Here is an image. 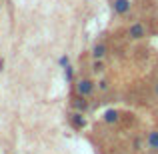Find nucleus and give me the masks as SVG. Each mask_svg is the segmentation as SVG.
<instances>
[{
	"instance_id": "1",
	"label": "nucleus",
	"mask_w": 158,
	"mask_h": 154,
	"mask_svg": "<svg viewBox=\"0 0 158 154\" xmlns=\"http://www.w3.org/2000/svg\"><path fill=\"white\" fill-rule=\"evenodd\" d=\"M94 90H96V82H94L90 76H82V78H78L76 84H74V92L80 94V96H84V98H90Z\"/></svg>"
},
{
	"instance_id": "2",
	"label": "nucleus",
	"mask_w": 158,
	"mask_h": 154,
	"mask_svg": "<svg viewBox=\"0 0 158 154\" xmlns=\"http://www.w3.org/2000/svg\"><path fill=\"white\" fill-rule=\"evenodd\" d=\"M126 36H128V40H142V38L148 36V30H146V26H144L142 22H134V24L128 26Z\"/></svg>"
},
{
	"instance_id": "3",
	"label": "nucleus",
	"mask_w": 158,
	"mask_h": 154,
	"mask_svg": "<svg viewBox=\"0 0 158 154\" xmlns=\"http://www.w3.org/2000/svg\"><path fill=\"white\" fill-rule=\"evenodd\" d=\"M68 122H70V126H72L74 130H82V128H86V124H88L84 112H78V110L68 112Z\"/></svg>"
},
{
	"instance_id": "4",
	"label": "nucleus",
	"mask_w": 158,
	"mask_h": 154,
	"mask_svg": "<svg viewBox=\"0 0 158 154\" xmlns=\"http://www.w3.org/2000/svg\"><path fill=\"white\" fill-rule=\"evenodd\" d=\"M70 106H72V110H78V112H88V108H90V104H88V98H84V96H80V94H76L74 92L72 94V98H70Z\"/></svg>"
},
{
	"instance_id": "5",
	"label": "nucleus",
	"mask_w": 158,
	"mask_h": 154,
	"mask_svg": "<svg viewBox=\"0 0 158 154\" xmlns=\"http://www.w3.org/2000/svg\"><path fill=\"white\" fill-rule=\"evenodd\" d=\"M130 0H112V12H114L116 16H124L128 14V10H130Z\"/></svg>"
},
{
	"instance_id": "6",
	"label": "nucleus",
	"mask_w": 158,
	"mask_h": 154,
	"mask_svg": "<svg viewBox=\"0 0 158 154\" xmlns=\"http://www.w3.org/2000/svg\"><path fill=\"white\" fill-rule=\"evenodd\" d=\"M90 54H92V60H104V56L108 54V46L104 42H94Z\"/></svg>"
},
{
	"instance_id": "7",
	"label": "nucleus",
	"mask_w": 158,
	"mask_h": 154,
	"mask_svg": "<svg viewBox=\"0 0 158 154\" xmlns=\"http://www.w3.org/2000/svg\"><path fill=\"white\" fill-rule=\"evenodd\" d=\"M146 148L152 152H158V128H154V130L148 132L146 136Z\"/></svg>"
},
{
	"instance_id": "8",
	"label": "nucleus",
	"mask_w": 158,
	"mask_h": 154,
	"mask_svg": "<svg viewBox=\"0 0 158 154\" xmlns=\"http://www.w3.org/2000/svg\"><path fill=\"white\" fill-rule=\"evenodd\" d=\"M102 118H104V122L106 124H116L120 120V112L118 110H114V108H110V110H106L104 112V116H102Z\"/></svg>"
},
{
	"instance_id": "9",
	"label": "nucleus",
	"mask_w": 158,
	"mask_h": 154,
	"mask_svg": "<svg viewBox=\"0 0 158 154\" xmlns=\"http://www.w3.org/2000/svg\"><path fill=\"white\" fill-rule=\"evenodd\" d=\"M90 70H92L94 76H102V74H104V70H106V66H104V62H102V60H92Z\"/></svg>"
},
{
	"instance_id": "10",
	"label": "nucleus",
	"mask_w": 158,
	"mask_h": 154,
	"mask_svg": "<svg viewBox=\"0 0 158 154\" xmlns=\"http://www.w3.org/2000/svg\"><path fill=\"white\" fill-rule=\"evenodd\" d=\"M64 80H66V84H72L74 82V68L72 66H66L64 68Z\"/></svg>"
},
{
	"instance_id": "11",
	"label": "nucleus",
	"mask_w": 158,
	"mask_h": 154,
	"mask_svg": "<svg viewBox=\"0 0 158 154\" xmlns=\"http://www.w3.org/2000/svg\"><path fill=\"white\" fill-rule=\"evenodd\" d=\"M96 88H98V92H108V90H110V80H108V78H102V80H98Z\"/></svg>"
},
{
	"instance_id": "12",
	"label": "nucleus",
	"mask_w": 158,
	"mask_h": 154,
	"mask_svg": "<svg viewBox=\"0 0 158 154\" xmlns=\"http://www.w3.org/2000/svg\"><path fill=\"white\" fill-rule=\"evenodd\" d=\"M58 64H60L62 68H66V66H70V58H68V54H62V56L58 58Z\"/></svg>"
},
{
	"instance_id": "13",
	"label": "nucleus",
	"mask_w": 158,
	"mask_h": 154,
	"mask_svg": "<svg viewBox=\"0 0 158 154\" xmlns=\"http://www.w3.org/2000/svg\"><path fill=\"white\" fill-rule=\"evenodd\" d=\"M4 66H6V60H4V58H0V72L4 70Z\"/></svg>"
},
{
	"instance_id": "14",
	"label": "nucleus",
	"mask_w": 158,
	"mask_h": 154,
	"mask_svg": "<svg viewBox=\"0 0 158 154\" xmlns=\"http://www.w3.org/2000/svg\"><path fill=\"white\" fill-rule=\"evenodd\" d=\"M154 94H156V98H158V78L154 80Z\"/></svg>"
}]
</instances>
